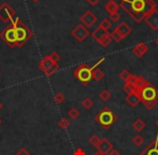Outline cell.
Masks as SVG:
<instances>
[{"label": "cell", "instance_id": "cell-1", "mask_svg": "<svg viewBox=\"0 0 158 155\" xmlns=\"http://www.w3.org/2000/svg\"><path fill=\"white\" fill-rule=\"evenodd\" d=\"M119 6L136 23L145 21L152 12L157 10L154 0H120Z\"/></svg>", "mask_w": 158, "mask_h": 155}, {"label": "cell", "instance_id": "cell-2", "mask_svg": "<svg viewBox=\"0 0 158 155\" xmlns=\"http://www.w3.org/2000/svg\"><path fill=\"white\" fill-rule=\"evenodd\" d=\"M141 103L148 110H152L158 103V90L148 82L144 87L138 91Z\"/></svg>", "mask_w": 158, "mask_h": 155}, {"label": "cell", "instance_id": "cell-3", "mask_svg": "<svg viewBox=\"0 0 158 155\" xmlns=\"http://www.w3.org/2000/svg\"><path fill=\"white\" fill-rule=\"evenodd\" d=\"M11 23L13 24L14 28H15V33H16V39H18V43L16 46L18 48H22L25 43H27L29 39L33 37V31L31 30L28 26L24 24L22 21L19 17H15L11 21Z\"/></svg>", "mask_w": 158, "mask_h": 155}, {"label": "cell", "instance_id": "cell-4", "mask_svg": "<svg viewBox=\"0 0 158 155\" xmlns=\"http://www.w3.org/2000/svg\"><path fill=\"white\" fill-rule=\"evenodd\" d=\"M117 115L108 107H104L99 113L95 115V121L103 127L104 129H108L117 122Z\"/></svg>", "mask_w": 158, "mask_h": 155}, {"label": "cell", "instance_id": "cell-5", "mask_svg": "<svg viewBox=\"0 0 158 155\" xmlns=\"http://www.w3.org/2000/svg\"><path fill=\"white\" fill-rule=\"evenodd\" d=\"M93 69L88 64H81L74 70V76L84 86H88L92 80Z\"/></svg>", "mask_w": 158, "mask_h": 155}, {"label": "cell", "instance_id": "cell-6", "mask_svg": "<svg viewBox=\"0 0 158 155\" xmlns=\"http://www.w3.org/2000/svg\"><path fill=\"white\" fill-rule=\"evenodd\" d=\"M0 39L2 40L9 48H13L16 46L18 39H16L15 28H14L13 24H12L11 22H10V24L0 33Z\"/></svg>", "mask_w": 158, "mask_h": 155}, {"label": "cell", "instance_id": "cell-7", "mask_svg": "<svg viewBox=\"0 0 158 155\" xmlns=\"http://www.w3.org/2000/svg\"><path fill=\"white\" fill-rule=\"evenodd\" d=\"M14 16H15V10L9 3L5 2L0 6V21H2L3 23L11 22Z\"/></svg>", "mask_w": 158, "mask_h": 155}, {"label": "cell", "instance_id": "cell-8", "mask_svg": "<svg viewBox=\"0 0 158 155\" xmlns=\"http://www.w3.org/2000/svg\"><path fill=\"white\" fill-rule=\"evenodd\" d=\"M90 35L88 28L84 26L82 24H78L74 29L72 30V36L77 40L78 42H82L86 40V38Z\"/></svg>", "mask_w": 158, "mask_h": 155}, {"label": "cell", "instance_id": "cell-9", "mask_svg": "<svg viewBox=\"0 0 158 155\" xmlns=\"http://www.w3.org/2000/svg\"><path fill=\"white\" fill-rule=\"evenodd\" d=\"M98 17L92 13L91 11H87L84 15L80 17V22L84 25L86 28H89V27H92L93 25L97 23Z\"/></svg>", "mask_w": 158, "mask_h": 155}, {"label": "cell", "instance_id": "cell-10", "mask_svg": "<svg viewBox=\"0 0 158 155\" xmlns=\"http://www.w3.org/2000/svg\"><path fill=\"white\" fill-rule=\"evenodd\" d=\"M146 24L151 27L153 30H158V11L155 10L154 12H152L146 18H145Z\"/></svg>", "mask_w": 158, "mask_h": 155}, {"label": "cell", "instance_id": "cell-11", "mask_svg": "<svg viewBox=\"0 0 158 155\" xmlns=\"http://www.w3.org/2000/svg\"><path fill=\"white\" fill-rule=\"evenodd\" d=\"M140 155H158V139L153 140V141L141 152Z\"/></svg>", "mask_w": 158, "mask_h": 155}, {"label": "cell", "instance_id": "cell-12", "mask_svg": "<svg viewBox=\"0 0 158 155\" xmlns=\"http://www.w3.org/2000/svg\"><path fill=\"white\" fill-rule=\"evenodd\" d=\"M147 51H148V46H147L145 43H143V42L136 44L135 46L132 48V53H133L136 57H139V58L144 56V55L147 53Z\"/></svg>", "mask_w": 158, "mask_h": 155}, {"label": "cell", "instance_id": "cell-13", "mask_svg": "<svg viewBox=\"0 0 158 155\" xmlns=\"http://www.w3.org/2000/svg\"><path fill=\"white\" fill-rule=\"evenodd\" d=\"M126 101H127V103H129V106H131L132 108L136 107V106L141 103L140 96H139L138 92L134 91V92H132L131 94H128L127 97H126Z\"/></svg>", "mask_w": 158, "mask_h": 155}, {"label": "cell", "instance_id": "cell-14", "mask_svg": "<svg viewBox=\"0 0 158 155\" xmlns=\"http://www.w3.org/2000/svg\"><path fill=\"white\" fill-rule=\"evenodd\" d=\"M54 65H55V64L53 63V60L50 58V57H49V55H48V56H44V58L41 59V61L39 63V68H40V70L44 72V73H46V72Z\"/></svg>", "mask_w": 158, "mask_h": 155}, {"label": "cell", "instance_id": "cell-15", "mask_svg": "<svg viewBox=\"0 0 158 155\" xmlns=\"http://www.w3.org/2000/svg\"><path fill=\"white\" fill-rule=\"evenodd\" d=\"M106 11L110 14H114V13H119V9H120V6L115 1V0H108L107 2L105 3L104 6Z\"/></svg>", "mask_w": 158, "mask_h": 155}, {"label": "cell", "instance_id": "cell-16", "mask_svg": "<svg viewBox=\"0 0 158 155\" xmlns=\"http://www.w3.org/2000/svg\"><path fill=\"white\" fill-rule=\"evenodd\" d=\"M113 149H114V148H113V144L110 143L107 139H101V142H100L99 146H98V150H100L102 153H104L105 155L108 154V153H110Z\"/></svg>", "mask_w": 158, "mask_h": 155}, {"label": "cell", "instance_id": "cell-17", "mask_svg": "<svg viewBox=\"0 0 158 155\" xmlns=\"http://www.w3.org/2000/svg\"><path fill=\"white\" fill-rule=\"evenodd\" d=\"M116 29L119 31V33H120V35L123 37V39H125V38H127L129 35H131V33H132L131 27H130L129 25H128L127 23H125V22L120 23V24L117 26Z\"/></svg>", "mask_w": 158, "mask_h": 155}, {"label": "cell", "instance_id": "cell-18", "mask_svg": "<svg viewBox=\"0 0 158 155\" xmlns=\"http://www.w3.org/2000/svg\"><path fill=\"white\" fill-rule=\"evenodd\" d=\"M107 35H110V33H108V31H106V30H104L103 28H101V27L99 26L94 31H93L91 36L93 37V39L97 40L98 42H100L104 37H106Z\"/></svg>", "mask_w": 158, "mask_h": 155}, {"label": "cell", "instance_id": "cell-19", "mask_svg": "<svg viewBox=\"0 0 158 155\" xmlns=\"http://www.w3.org/2000/svg\"><path fill=\"white\" fill-rule=\"evenodd\" d=\"M148 83V81H146V79L145 78H143L142 76H136V81L135 83H134V90L138 92V91H140L142 87H144L146 84Z\"/></svg>", "mask_w": 158, "mask_h": 155}, {"label": "cell", "instance_id": "cell-20", "mask_svg": "<svg viewBox=\"0 0 158 155\" xmlns=\"http://www.w3.org/2000/svg\"><path fill=\"white\" fill-rule=\"evenodd\" d=\"M145 123L143 120H141V118H138V120L134 121V123L132 124V127H133V129L135 131H138V133H140V131H142L143 129L145 128Z\"/></svg>", "mask_w": 158, "mask_h": 155}, {"label": "cell", "instance_id": "cell-21", "mask_svg": "<svg viewBox=\"0 0 158 155\" xmlns=\"http://www.w3.org/2000/svg\"><path fill=\"white\" fill-rule=\"evenodd\" d=\"M104 76H105V74H104V72L102 71L101 69H98V68H97V69L93 70L92 79H93V80H95L97 82H100V81H101V80L104 78Z\"/></svg>", "mask_w": 158, "mask_h": 155}, {"label": "cell", "instance_id": "cell-22", "mask_svg": "<svg viewBox=\"0 0 158 155\" xmlns=\"http://www.w3.org/2000/svg\"><path fill=\"white\" fill-rule=\"evenodd\" d=\"M99 96H100V98H101V100L104 101V103H106V101H108L112 98V94H110V92L108 90H103L100 93Z\"/></svg>", "mask_w": 158, "mask_h": 155}, {"label": "cell", "instance_id": "cell-23", "mask_svg": "<svg viewBox=\"0 0 158 155\" xmlns=\"http://www.w3.org/2000/svg\"><path fill=\"white\" fill-rule=\"evenodd\" d=\"M144 138L142 137L141 135H136V136H134L133 138H132V142H133V144L135 146H141V145H143L144 144Z\"/></svg>", "mask_w": 158, "mask_h": 155}, {"label": "cell", "instance_id": "cell-24", "mask_svg": "<svg viewBox=\"0 0 158 155\" xmlns=\"http://www.w3.org/2000/svg\"><path fill=\"white\" fill-rule=\"evenodd\" d=\"M93 105H94V103H93L92 99L89 98V97H87V98H85L84 100L81 101V106L85 108V109H87V110L91 109V108L93 107Z\"/></svg>", "mask_w": 158, "mask_h": 155}, {"label": "cell", "instance_id": "cell-25", "mask_svg": "<svg viewBox=\"0 0 158 155\" xmlns=\"http://www.w3.org/2000/svg\"><path fill=\"white\" fill-rule=\"evenodd\" d=\"M89 142H90V144L92 146L98 148V146H99V144H100V142H101V138H100L98 135H93V136H91V137H90Z\"/></svg>", "mask_w": 158, "mask_h": 155}, {"label": "cell", "instance_id": "cell-26", "mask_svg": "<svg viewBox=\"0 0 158 155\" xmlns=\"http://www.w3.org/2000/svg\"><path fill=\"white\" fill-rule=\"evenodd\" d=\"M110 37H112V40H114L115 42H120L123 39V37L120 35V33L117 29H114V31L110 33Z\"/></svg>", "mask_w": 158, "mask_h": 155}, {"label": "cell", "instance_id": "cell-27", "mask_svg": "<svg viewBox=\"0 0 158 155\" xmlns=\"http://www.w3.org/2000/svg\"><path fill=\"white\" fill-rule=\"evenodd\" d=\"M59 127L60 128H62V129H67L68 127L70 126V122L67 120L66 118H62L61 120L59 121Z\"/></svg>", "mask_w": 158, "mask_h": 155}, {"label": "cell", "instance_id": "cell-28", "mask_svg": "<svg viewBox=\"0 0 158 155\" xmlns=\"http://www.w3.org/2000/svg\"><path fill=\"white\" fill-rule=\"evenodd\" d=\"M99 43L101 44L103 48H107V46L110 45V43H112V37H110V33L106 36V37H104L103 39H102L101 41L99 42Z\"/></svg>", "mask_w": 158, "mask_h": 155}, {"label": "cell", "instance_id": "cell-29", "mask_svg": "<svg viewBox=\"0 0 158 155\" xmlns=\"http://www.w3.org/2000/svg\"><path fill=\"white\" fill-rule=\"evenodd\" d=\"M100 27L103 28L104 30L108 31V29L112 27V22H110V20H107V18H105V20H103L101 23H100Z\"/></svg>", "mask_w": 158, "mask_h": 155}, {"label": "cell", "instance_id": "cell-30", "mask_svg": "<svg viewBox=\"0 0 158 155\" xmlns=\"http://www.w3.org/2000/svg\"><path fill=\"white\" fill-rule=\"evenodd\" d=\"M67 114H68V116H69L70 118H73V120H76V118L80 115V112H79L76 108H72V109L67 112Z\"/></svg>", "mask_w": 158, "mask_h": 155}, {"label": "cell", "instance_id": "cell-31", "mask_svg": "<svg viewBox=\"0 0 158 155\" xmlns=\"http://www.w3.org/2000/svg\"><path fill=\"white\" fill-rule=\"evenodd\" d=\"M130 76H131V73H130L127 69H123V71L119 73V78H120V80H123V82H127V80L130 78Z\"/></svg>", "mask_w": 158, "mask_h": 155}, {"label": "cell", "instance_id": "cell-32", "mask_svg": "<svg viewBox=\"0 0 158 155\" xmlns=\"http://www.w3.org/2000/svg\"><path fill=\"white\" fill-rule=\"evenodd\" d=\"M64 100H65V95L62 94V93H56V94L54 95V101L56 103H64Z\"/></svg>", "mask_w": 158, "mask_h": 155}, {"label": "cell", "instance_id": "cell-33", "mask_svg": "<svg viewBox=\"0 0 158 155\" xmlns=\"http://www.w3.org/2000/svg\"><path fill=\"white\" fill-rule=\"evenodd\" d=\"M59 68H60V67H59V65H57V64H55V65H54V66H52V67H51L50 69H49L48 71H47L44 74H46L47 76H53V73H55V72H56L57 70H59Z\"/></svg>", "mask_w": 158, "mask_h": 155}, {"label": "cell", "instance_id": "cell-34", "mask_svg": "<svg viewBox=\"0 0 158 155\" xmlns=\"http://www.w3.org/2000/svg\"><path fill=\"white\" fill-rule=\"evenodd\" d=\"M49 57L52 59L54 64H57L60 61V59H61V56H60V54L57 52H52L50 55H49Z\"/></svg>", "mask_w": 158, "mask_h": 155}, {"label": "cell", "instance_id": "cell-35", "mask_svg": "<svg viewBox=\"0 0 158 155\" xmlns=\"http://www.w3.org/2000/svg\"><path fill=\"white\" fill-rule=\"evenodd\" d=\"M123 91H125L128 95V94H131V93L134 92L135 90H134L133 85H131V84H129V83H125V85H123Z\"/></svg>", "mask_w": 158, "mask_h": 155}, {"label": "cell", "instance_id": "cell-36", "mask_svg": "<svg viewBox=\"0 0 158 155\" xmlns=\"http://www.w3.org/2000/svg\"><path fill=\"white\" fill-rule=\"evenodd\" d=\"M110 18L112 22H118L119 20H120V14L119 13H114V14H110Z\"/></svg>", "mask_w": 158, "mask_h": 155}, {"label": "cell", "instance_id": "cell-37", "mask_svg": "<svg viewBox=\"0 0 158 155\" xmlns=\"http://www.w3.org/2000/svg\"><path fill=\"white\" fill-rule=\"evenodd\" d=\"M136 76H133V74H131L129 79L127 80V82H125V83H129V84H131V85H134V83H135V81H136Z\"/></svg>", "mask_w": 158, "mask_h": 155}, {"label": "cell", "instance_id": "cell-38", "mask_svg": "<svg viewBox=\"0 0 158 155\" xmlns=\"http://www.w3.org/2000/svg\"><path fill=\"white\" fill-rule=\"evenodd\" d=\"M16 155H31V153H29L25 148H22L16 152Z\"/></svg>", "mask_w": 158, "mask_h": 155}, {"label": "cell", "instance_id": "cell-39", "mask_svg": "<svg viewBox=\"0 0 158 155\" xmlns=\"http://www.w3.org/2000/svg\"><path fill=\"white\" fill-rule=\"evenodd\" d=\"M87 2L89 3V5H91V6H95V5H98V3L101 1V0H86Z\"/></svg>", "mask_w": 158, "mask_h": 155}, {"label": "cell", "instance_id": "cell-40", "mask_svg": "<svg viewBox=\"0 0 158 155\" xmlns=\"http://www.w3.org/2000/svg\"><path fill=\"white\" fill-rule=\"evenodd\" d=\"M108 155H120V153H119V151L115 150V149H113L112 151H110V153H108Z\"/></svg>", "mask_w": 158, "mask_h": 155}, {"label": "cell", "instance_id": "cell-41", "mask_svg": "<svg viewBox=\"0 0 158 155\" xmlns=\"http://www.w3.org/2000/svg\"><path fill=\"white\" fill-rule=\"evenodd\" d=\"M74 155H85V152L81 150V149H78V150L74 153Z\"/></svg>", "mask_w": 158, "mask_h": 155}, {"label": "cell", "instance_id": "cell-42", "mask_svg": "<svg viewBox=\"0 0 158 155\" xmlns=\"http://www.w3.org/2000/svg\"><path fill=\"white\" fill-rule=\"evenodd\" d=\"M93 155H105V154H104V153H102V152H101V151H100V150H98L97 152H95V153H94V154H93Z\"/></svg>", "mask_w": 158, "mask_h": 155}, {"label": "cell", "instance_id": "cell-43", "mask_svg": "<svg viewBox=\"0 0 158 155\" xmlns=\"http://www.w3.org/2000/svg\"><path fill=\"white\" fill-rule=\"evenodd\" d=\"M155 124H156V126H157V128H158V120L156 121V123H155ZM157 139H158V136H157Z\"/></svg>", "mask_w": 158, "mask_h": 155}, {"label": "cell", "instance_id": "cell-44", "mask_svg": "<svg viewBox=\"0 0 158 155\" xmlns=\"http://www.w3.org/2000/svg\"><path fill=\"white\" fill-rule=\"evenodd\" d=\"M2 109V103H1V101H0V110Z\"/></svg>", "mask_w": 158, "mask_h": 155}, {"label": "cell", "instance_id": "cell-45", "mask_svg": "<svg viewBox=\"0 0 158 155\" xmlns=\"http://www.w3.org/2000/svg\"><path fill=\"white\" fill-rule=\"evenodd\" d=\"M34 2H38V1H40V0H33Z\"/></svg>", "mask_w": 158, "mask_h": 155}, {"label": "cell", "instance_id": "cell-46", "mask_svg": "<svg viewBox=\"0 0 158 155\" xmlns=\"http://www.w3.org/2000/svg\"><path fill=\"white\" fill-rule=\"evenodd\" d=\"M155 43H156V44H157V45H158V41H155Z\"/></svg>", "mask_w": 158, "mask_h": 155}, {"label": "cell", "instance_id": "cell-47", "mask_svg": "<svg viewBox=\"0 0 158 155\" xmlns=\"http://www.w3.org/2000/svg\"><path fill=\"white\" fill-rule=\"evenodd\" d=\"M0 124H1V118H0Z\"/></svg>", "mask_w": 158, "mask_h": 155}, {"label": "cell", "instance_id": "cell-48", "mask_svg": "<svg viewBox=\"0 0 158 155\" xmlns=\"http://www.w3.org/2000/svg\"><path fill=\"white\" fill-rule=\"evenodd\" d=\"M156 41H158V38H157V40H156Z\"/></svg>", "mask_w": 158, "mask_h": 155}, {"label": "cell", "instance_id": "cell-49", "mask_svg": "<svg viewBox=\"0 0 158 155\" xmlns=\"http://www.w3.org/2000/svg\"><path fill=\"white\" fill-rule=\"evenodd\" d=\"M0 74H1V72H0Z\"/></svg>", "mask_w": 158, "mask_h": 155}]
</instances>
